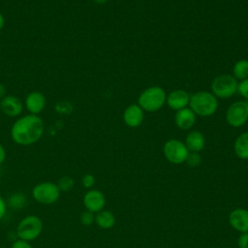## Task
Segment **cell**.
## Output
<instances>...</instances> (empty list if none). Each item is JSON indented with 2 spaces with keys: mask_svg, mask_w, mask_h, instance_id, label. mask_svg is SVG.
Listing matches in <instances>:
<instances>
[{
  "mask_svg": "<svg viewBox=\"0 0 248 248\" xmlns=\"http://www.w3.org/2000/svg\"><path fill=\"white\" fill-rule=\"evenodd\" d=\"M45 130L43 119L39 115L26 114L16 119L11 128V138L18 145H31L39 141Z\"/></svg>",
  "mask_w": 248,
  "mask_h": 248,
  "instance_id": "cell-1",
  "label": "cell"
},
{
  "mask_svg": "<svg viewBox=\"0 0 248 248\" xmlns=\"http://www.w3.org/2000/svg\"><path fill=\"white\" fill-rule=\"evenodd\" d=\"M189 106L196 115L207 117L215 113L218 108V102L212 93L199 91L190 96Z\"/></svg>",
  "mask_w": 248,
  "mask_h": 248,
  "instance_id": "cell-2",
  "label": "cell"
},
{
  "mask_svg": "<svg viewBox=\"0 0 248 248\" xmlns=\"http://www.w3.org/2000/svg\"><path fill=\"white\" fill-rule=\"evenodd\" d=\"M43 228V221L39 216L34 214L26 215L16 226V235L19 239L31 242L41 235Z\"/></svg>",
  "mask_w": 248,
  "mask_h": 248,
  "instance_id": "cell-3",
  "label": "cell"
},
{
  "mask_svg": "<svg viewBox=\"0 0 248 248\" xmlns=\"http://www.w3.org/2000/svg\"><path fill=\"white\" fill-rule=\"evenodd\" d=\"M167 95L165 90L160 86H151L141 92L138 99L139 106L146 111H156L166 103Z\"/></svg>",
  "mask_w": 248,
  "mask_h": 248,
  "instance_id": "cell-4",
  "label": "cell"
},
{
  "mask_svg": "<svg viewBox=\"0 0 248 248\" xmlns=\"http://www.w3.org/2000/svg\"><path fill=\"white\" fill-rule=\"evenodd\" d=\"M61 195L56 183L51 181H44L36 184L32 189L33 199L42 204L55 203Z\"/></svg>",
  "mask_w": 248,
  "mask_h": 248,
  "instance_id": "cell-5",
  "label": "cell"
},
{
  "mask_svg": "<svg viewBox=\"0 0 248 248\" xmlns=\"http://www.w3.org/2000/svg\"><path fill=\"white\" fill-rule=\"evenodd\" d=\"M212 94L221 99L232 97L237 91L236 78L231 75H220L216 77L211 83Z\"/></svg>",
  "mask_w": 248,
  "mask_h": 248,
  "instance_id": "cell-6",
  "label": "cell"
},
{
  "mask_svg": "<svg viewBox=\"0 0 248 248\" xmlns=\"http://www.w3.org/2000/svg\"><path fill=\"white\" fill-rule=\"evenodd\" d=\"M163 153L165 158L171 164L179 165L186 161L189 154L184 142L179 140H169L165 142L163 147Z\"/></svg>",
  "mask_w": 248,
  "mask_h": 248,
  "instance_id": "cell-7",
  "label": "cell"
},
{
  "mask_svg": "<svg viewBox=\"0 0 248 248\" xmlns=\"http://www.w3.org/2000/svg\"><path fill=\"white\" fill-rule=\"evenodd\" d=\"M226 120L232 127L238 128L248 120V103L236 101L230 105L226 112Z\"/></svg>",
  "mask_w": 248,
  "mask_h": 248,
  "instance_id": "cell-8",
  "label": "cell"
},
{
  "mask_svg": "<svg viewBox=\"0 0 248 248\" xmlns=\"http://www.w3.org/2000/svg\"><path fill=\"white\" fill-rule=\"evenodd\" d=\"M82 202L86 210L97 213L104 209L106 205V198L100 190L90 189L84 194Z\"/></svg>",
  "mask_w": 248,
  "mask_h": 248,
  "instance_id": "cell-9",
  "label": "cell"
},
{
  "mask_svg": "<svg viewBox=\"0 0 248 248\" xmlns=\"http://www.w3.org/2000/svg\"><path fill=\"white\" fill-rule=\"evenodd\" d=\"M0 108L1 112L4 114L10 117H16L20 115L23 110V103L15 95H6L0 101Z\"/></svg>",
  "mask_w": 248,
  "mask_h": 248,
  "instance_id": "cell-10",
  "label": "cell"
},
{
  "mask_svg": "<svg viewBox=\"0 0 248 248\" xmlns=\"http://www.w3.org/2000/svg\"><path fill=\"white\" fill-rule=\"evenodd\" d=\"M229 223L239 232H248V209L235 208L229 214Z\"/></svg>",
  "mask_w": 248,
  "mask_h": 248,
  "instance_id": "cell-11",
  "label": "cell"
},
{
  "mask_svg": "<svg viewBox=\"0 0 248 248\" xmlns=\"http://www.w3.org/2000/svg\"><path fill=\"white\" fill-rule=\"evenodd\" d=\"M46 104V100L45 95L39 91L30 92L24 101L25 108L29 111L30 114L39 115L40 112L43 111Z\"/></svg>",
  "mask_w": 248,
  "mask_h": 248,
  "instance_id": "cell-12",
  "label": "cell"
},
{
  "mask_svg": "<svg viewBox=\"0 0 248 248\" xmlns=\"http://www.w3.org/2000/svg\"><path fill=\"white\" fill-rule=\"evenodd\" d=\"M168 106L174 110H179L184 108H187L190 102V95L182 89H177L171 91L166 100Z\"/></svg>",
  "mask_w": 248,
  "mask_h": 248,
  "instance_id": "cell-13",
  "label": "cell"
},
{
  "mask_svg": "<svg viewBox=\"0 0 248 248\" xmlns=\"http://www.w3.org/2000/svg\"><path fill=\"white\" fill-rule=\"evenodd\" d=\"M144 118L143 109L136 104L130 105L123 113V120L125 124L131 128H136L140 126Z\"/></svg>",
  "mask_w": 248,
  "mask_h": 248,
  "instance_id": "cell-14",
  "label": "cell"
},
{
  "mask_svg": "<svg viewBox=\"0 0 248 248\" xmlns=\"http://www.w3.org/2000/svg\"><path fill=\"white\" fill-rule=\"evenodd\" d=\"M174 122L181 130H189L196 122V114L190 108H184L175 112Z\"/></svg>",
  "mask_w": 248,
  "mask_h": 248,
  "instance_id": "cell-15",
  "label": "cell"
},
{
  "mask_svg": "<svg viewBox=\"0 0 248 248\" xmlns=\"http://www.w3.org/2000/svg\"><path fill=\"white\" fill-rule=\"evenodd\" d=\"M185 145L189 152H200L203 149L205 144V140L203 135L199 131H191L186 139H185Z\"/></svg>",
  "mask_w": 248,
  "mask_h": 248,
  "instance_id": "cell-16",
  "label": "cell"
},
{
  "mask_svg": "<svg viewBox=\"0 0 248 248\" xmlns=\"http://www.w3.org/2000/svg\"><path fill=\"white\" fill-rule=\"evenodd\" d=\"M95 223L99 228L108 230L115 225V216L111 211L103 209L96 213Z\"/></svg>",
  "mask_w": 248,
  "mask_h": 248,
  "instance_id": "cell-17",
  "label": "cell"
},
{
  "mask_svg": "<svg viewBox=\"0 0 248 248\" xmlns=\"http://www.w3.org/2000/svg\"><path fill=\"white\" fill-rule=\"evenodd\" d=\"M233 150L238 158L248 160V132L242 133L237 137L233 144Z\"/></svg>",
  "mask_w": 248,
  "mask_h": 248,
  "instance_id": "cell-18",
  "label": "cell"
},
{
  "mask_svg": "<svg viewBox=\"0 0 248 248\" xmlns=\"http://www.w3.org/2000/svg\"><path fill=\"white\" fill-rule=\"evenodd\" d=\"M232 74L234 78L245 79L248 78V60L241 59L238 60L232 68Z\"/></svg>",
  "mask_w": 248,
  "mask_h": 248,
  "instance_id": "cell-19",
  "label": "cell"
},
{
  "mask_svg": "<svg viewBox=\"0 0 248 248\" xmlns=\"http://www.w3.org/2000/svg\"><path fill=\"white\" fill-rule=\"evenodd\" d=\"M26 202H27V199L25 195L21 193H15L9 198L7 202V205L14 210H19L25 206Z\"/></svg>",
  "mask_w": 248,
  "mask_h": 248,
  "instance_id": "cell-20",
  "label": "cell"
},
{
  "mask_svg": "<svg viewBox=\"0 0 248 248\" xmlns=\"http://www.w3.org/2000/svg\"><path fill=\"white\" fill-rule=\"evenodd\" d=\"M57 186L61 192H69L71 191L75 186V179L72 176L65 175L59 178L57 181Z\"/></svg>",
  "mask_w": 248,
  "mask_h": 248,
  "instance_id": "cell-21",
  "label": "cell"
},
{
  "mask_svg": "<svg viewBox=\"0 0 248 248\" xmlns=\"http://www.w3.org/2000/svg\"><path fill=\"white\" fill-rule=\"evenodd\" d=\"M79 220L81 225L88 227L91 226L93 223H95V214L89 210H84L80 216H79Z\"/></svg>",
  "mask_w": 248,
  "mask_h": 248,
  "instance_id": "cell-22",
  "label": "cell"
},
{
  "mask_svg": "<svg viewBox=\"0 0 248 248\" xmlns=\"http://www.w3.org/2000/svg\"><path fill=\"white\" fill-rule=\"evenodd\" d=\"M185 162L187 163L188 166H190L192 168H196L201 165L202 157L198 152H189Z\"/></svg>",
  "mask_w": 248,
  "mask_h": 248,
  "instance_id": "cell-23",
  "label": "cell"
},
{
  "mask_svg": "<svg viewBox=\"0 0 248 248\" xmlns=\"http://www.w3.org/2000/svg\"><path fill=\"white\" fill-rule=\"evenodd\" d=\"M81 184L84 188L90 189L95 184V176L91 173H86L81 177Z\"/></svg>",
  "mask_w": 248,
  "mask_h": 248,
  "instance_id": "cell-24",
  "label": "cell"
},
{
  "mask_svg": "<svg viewBox=\"0 0 248 248\" xmlns=\"http://www.w3.org/2000/svg\"><path fill=\"white\" fill-rule=\"evenodd\" d=\"M237 91L242 97L248 99V78L242 79L239 83H237Z\"/></svg>",
  "mask_w": 248,
  "mask_h": 248,
  "instance_id": "cell-25",
  "label": "cell"
},
{
  "mask_svg": "<svg viewBox=\"0 0 248 248\" xmlns=\"http://www.w3.org/2000/svg\"><path fill=\"white\" fill-rule=\"evenodd\" d=\"M11 248H33V246L31 245V243L29 241L22 240V239L18 238L12 243Z\"/></svg>",
  "mask_w": 248,
  "mask_h": 248,
  "instance_id": "cell-26",
  "label": "cell"
},
{
  "mask_svg": "<svg viewBox=\"0 0 248 248\" xmlns=\"http://www.w3.org/2000/svg\"><path fill=\"white\" fill-rule=\"evenodd\" d=\"M237 245L239 248H248V232H242L237 238Z\"/></svg>",
  "mask_w": 248,
  "mask_h": 248,
  "instance_id": "cell-27",
  "label": "cell"
},
{
  "mask_svg": "<svg viewBox=\"0 0 248 248\" xmlns=\"http://www.w3.org/2000/svg\"><path fill=\"white\" fill-rule=\"evenodd\" d=\"M7 208H8L7 202L3 199V197L0 196V220H2L3 217L5 216L7 212Z\"/></svg>",
  "mask_w": 248,
  "mask_h": 248,
  "instance_id": "cell-28",
  "label": "cell"
},
{
  "mask_svg": "<svg viewBox=\"0 0 248 248\" xmlns=\"http://www.w3.org/2000/svg\"><path fill=\"white\" fill-rule=\"evenodd\" d=\"M6 157H7L6 149H5V147L0 143V165H2V164L5 162Z\"/></svg>",
  "mask_w": 248,
  "mask_h": 248,
  "instance_id": "cell-29",
  "label": "cell"
},
{
  "mask_svg": "<svg viewBox=\"0 0 248 248\" xmlns=\"http://www.w3.org/2000/svg\"><path fill=\"white\" fill-rule=\"evenodd\" d=\"M7 95L6 86L3 83H0V101Z\"/></svg>",
  "mask_w": 248,
  "mask_h": 248,
  "instance_id": "cell-30",
  "label": "cell"
},
{
  "mask_svg": "<svg viewBox=\"0 0 248 248\" xmlns=\"http://www.w3.org/2000/svg\"><path fill=\"white\" fill-rule=\"evenodd\" d=\"M5 25V18H4V16L2 15V13L0 12V30L4 27Z\"/></svg>",
  "mask_w": 248,
  "mask_h": 248,
  "instance_id": "cell-31",
  "label": "cell"
},
{
  "mask_svg": "<svg viewBox=\"0 0 248 248\" xmlns=\"http://www.w3.org/2000/svg\"><path fill=\"white\" fill-rule=\"evenodd\" d=\"M94 1V3H96V4H98V5H103V4H105L108 0H93Z\"/></svg>",
  "mask_w": 248,
  "mask_h": 248,
  "instance_id": "cell-32",
  "label": "cell"
},
{
  "mask_svg": "<svg viewBox=\"0 0 248 248\" xmlns=\"http://www.w3.org/2000/svg\"><path fill=\"white\" fill-rule=\"evenodd\" d=\"M0 184H1V176H0Z\"/></svg>",
  "mask_w": 248,
  "mask_h": 248,
  "instance_id": "cell-33",
  "label": "cell"
},
{
  "mask_svg": "<svg viewBox=\"0 0 248 248\" xmlns=\"http://www.w3.org/2000/svg\"><path fill=\"white\" fill-rule=\"evenodd\" d=\"M0 248H6V247H0Z\"/></svg>",
  "mask_w": 248,
  "mask_h": 248,
  "instance_id": "cell-34",
  "label": "cell"
},
{
  "mask_svg": "<svg viewBox=\"0 0 248 248\" xmlns=\"http://www.w3.org/2000/svg\"><path fill=\"white\" fill-rule=\"evenodd\" d=\"M0 113H1V108H0Z\"/></svg>",
  "mask_w": 248,
  "mask_h": 248,
  "instance_id": "cell-35",
  "label": "cell"
}]
</instances>
